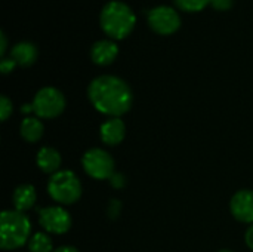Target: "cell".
<instances>
[{
	"instance_id": "6da1fadb",
	"label": "cell",
	"mask_w": 253,
	"mask_h": 252,
	"mask_svg": "<svg viewBox=\"0 0 253 252\" xmlns=\"http://www.w3.org/2000/svg\"><path fill=\"white\" fill-rule=\"evenodd\" d=\"M87 97L99 113L110 117L126 114L133 101L130 86L123 79L111 74L95 77L87 86Z\"/></svg>"
},
{
	"instance_id": "7a4b0ae2",
	"label": "cell",
	"mask_w": 253,
	"mask_h": 252,
	"mask_svg": "<svg viewBox=\"0 0 253 252\" xmlns=\"http://www.w3.org/2000/svg\"><path fill=\"white\" fill-rule=\"evenodd\" d=\"M99 25L111 40H122L133 31L136 15L125 1L111 0L99 13Z\"/></svg>"
},
{
	"instance_id": "3957f363",
	"label": "cell",
	"mask_w": 253,
	"mask_h": 252,
	"mask_svg": "<svg viewBox=\"0 0 253 252\" xmlns=\"http://www.w3.org/2000/svg\"><path fill=\"white\" fill-rule=\"evenodd\" d=\"M31 223L24 212L6 209L0 215V248L3 251H15L30 241Z\"/></svg>"
},
{
	"instance_id": "277c9868",
	"label": "cell",
	"mask_w": 253,
	"mask_h": 252,
	"mask_svg": "<svg viewBox=\"0 0 253 252\" xmlns=\"http://www.w3.org/2000/svg\"><path fill=\"white\" fill-rule=\"evenodd\" d=\"M47 193L55 202L71 205L82 198V183L73 171L62 169L50 177L47 183Z\"/></svg>"
},
{
	"instance_id": "5b68a950",
	"label": "cell",
	"mask_w": 253,
	"mask_h": 252,
	"mask_svg": "<svg viewBox=\"0 0 253 252\" xmlns=\"http://www.w3.org/2000/svg\"><path fill=\"white\" fill-rule=\"evenodd\" d=\"M31 107H33V113L37 117L55 119L64 111L65 98L59 89H56L53 86H46V88H42L34 95Z\"/></svg>"
},
{
	"instance_id": "8992f818",
	"label": "cell",
	"mask_w": 253,
	"mask_h": 252,
	"mask_svg": "<svg viewBox=\"0 0 253 252\" xmlns=\"http://www.w3.org/2000/svg\"><path fill=\"white\" fill-rule=\"evenodd\" d=\"M82 165L84 172L93 180H110L114 174V159L104 149H89L83 157Z\"/></svg>"
},
{
	"instance_id": "52a82bcc",
	"label": "cell",
	"mask_w": 253,
	"mask_h": 252,
	"mask_svg": "<svg viewBox=\"0 0 253 252\" xmlns=\"http://www.w3.org/2000/svg\"><path fill=\"white\" fill-rule=\"evenodd\" d=\"M148 25L150 28L162 36H170L181 27V16L176 9L170 6H156L148 12Z\"/></svg>"
},
{
	"instance_id": "ba28073f",
	"label": "cell",
	"mask_w": 253,
	"mask_h": 252,
	"mask_svg": "<svg viewBox=\"0 0 253 252\" xmlns=\"http://www.w3.org/2000/svg\"><path fill=\"white\" fill-rule=\"evenodd\" d=\"M39 223L53 235H64L71 229V215L62 206H47L39 209Z\"/></svg>"
},
{
	"instance_id": "9c48e42d",
	"label": "cell",
	"mask_w": 253,
	"mask_h": 252,
	"mask_svg": "<svg viewBox=\"0 0 253 252\" xmlns=\"http://www.w3.org/2000/svg\"><path fill=\"white\" fill-rule=\"evenodd\" d=\"M233 217L245 224H253V190L237 192L230 202Z\"/></svg>"
},
{
	"instance_id": "30bf717a",
	"label": "cell",
	"mask_w": 253,
	"mask_h": 252,
	"mask_svg": "<svg viewBox=\"0 0 253 252\" xmlns=\"http://www.w3.org/2000/svg\"><path fill=\"white\" fill-rule=\"evenodd\" d=\"M119 55V46L111 39H102L92 45L90 48V59L101 67L110 65Z\"/></svg>"
},
{
	"instance_id": "8fae6325",
	"label": "cell",
	"mask_w": 253,
	"mask_h": 252,
	"mask_svg": "<svg viewBox=\"0 0 253 252\" xmlns=\"http://www.w3.org/2000/svg\"><path fill=\"white\" fill-rule=\"evenodd\" d=\"M101 140L107 146H117L125 140L126 126L120 117H111L101 125Z\"/></svg>"
},
{
	"instance_id": "7c38bea8",
	"label": "cell",
	"mask_w": 253,
	"mask_h": 252,
	"mask_svg": "<svg viewBox=\"0 0 253 252\" xmlns=\"http://www.w3.org/2000/svg\"><path fill=\"white\" fill-rule=\"evenodd\" d=\"M36 162H37V166L40 168L42 172L44 174H56L58 171H61V163H62V159H61V154L56 149L53 147H42L37 153V157H36Z\"/></svg>"
},
{
	"instance_id": "4fadbf2b",
	"label": "cell",
	"mask_w": 253,
	"mask_h": 252,
	"mask_svg": "<svg viewBox=\"0 0 253 252\" xmlns=\"http://www.w3.org/2000/svg\"><path fill=\"white\" fill-rule=\"evenodd\" d=\"M39 55L37 46L33 42H19L10 50V58L19 67H30L36 62Z\"/></svg>"
},
{
	"instance_id": "5bb4252c",
	"label": "cell",
	"mask_w": 253,
	"mask_h": 252,
	"mask_svg": "<svg viewBox=\"0 0 253 252\" xmlns=\"http://www.w3.org/2000/svg\"><path fill=\"white\" fill-rule=\"evenodd\" d=\"M36 199H37L36 189L31 184L18 186L13 192V196H12L13 206L19 212H25V211L31 209L36 203Z\"/></svg>"
},
{
	"instance_id": "9a60e30c",
	"label": "cell",
	"mask_w": 253,
	"mask_h": 252,
	"mask_svg": "<svg viewBox=\"0 0 253 252\" xmlns=\"http://www.w3.org/2000/svg\"><path fill=\"white\" fill-rule=\"evenodd\" d=\"M44 132L43 123L37 117H25L19 125V134L27 143H37Z\"/></svg>"
},
{
	"instance_id": "2e32d148",
	"label": "cell",
	"mask_w": 253,
	"mask_h": 252,
	"mask_svg": "<svg viewBox=\"0 0 253 252\" xmlns=\"http://www.w3.org/2000/svg\"><path fill=\"white\" fill-rule=\"evenodd\" d=\"M28 251L30 252H53V244L47 233L39 232L34 233L28 241Z\"/></svg>"
},
{
	"instance_id": "e0dca14e",
	"label": "cell",
	"mask_w": 253,
	"mask_h": 252,
	"mask_svg": "<svg viewBox=\"0 0 253 252\" xmlns=\"http://www.w3.org/2000/svg\"><path fill=\"white\" fill-rule=\"evenodd\" d=\"M175 4L185 12H200L211 4V0H175Z\"/></svg>"
},
{
	"instance_id": "ac0fdd59",
	"label": "cell",
	"mask_w": 253,
	"mask_h": 252,
	"mask_svg": "<svg viewBox=\"0 0 253 252\" xmlns=\"http://www.w3.org/2000/svg\"><path fill=\"white\" fill-rule=\"evenodd\" d=\"M12 110H13L12 101L6 95H1L0 97V119H1V122L7 120V117L12 114Z\"/></svg>"
},
{
	"instance_id": "d6986e66",
	"label": "cell",
	"mask_w": 253,
	"mask_h": 252,
	"mask_svg": "<svg viewBox=\"0 0 253 252\" xmlns=\"http://www.w3.org/2000/svg\"><path fill=\"white\" fill-rule=\"evenodd\" d=\"M211 6L216 10H230L234 6V0H211Z\"/></svg>"
},
{
	"instance_id": "ffe728a7",
	"label": "cell",
	"mask_w": 253,
	"mask_h": 252,
	"mask_svg": "<svg viewBox=\"0 0 253 252\" xmlns=\"http://www.w3.org/2000/svg\"><path fill=\"white\" fill-rule=\"evenodd\" d=\"M16 67V62L9 56V58H1V62H0V71L3 74H9L13 68Z\"/></svg>"
},
{
	"instance_id": "44dd1931",
	"label": "cell",
	"mask_w": 253,
	"mask_h": 252,
	"mask_svg": "<svg viewBox=\"0 0 253 252\" xmlns=\"http://www.w3.org/2000/svg\"><path fill=\"white\" fill-rule=\"evenodd\" d=\"M110 183H111V186H113L114 189H123V187H125V184H126V178H125V175H123V174H117V172H114V174H113V177L110 178Z\"/></svg>"
},
{
	"instance_id": "7402d4cb",
	"label": "cell",
	"mask_w": 253,
	"mask_h": 252,
	"mask_svg": "<svg viewBox=\"0 0 253 252\" xmlns=\"http://www.w3.org/2000/svg\"><path fill=\"white\" fill-rule=\"evenodd\" d=\"M6 49H7V37H6L4 31H1L0 33V56L1 58H4Z\"/></svg>"
},
{
	"instance_id": "603a6c76",
	"label": "cell",
	"mask_w": 253,
	"mask_h": 252,
	"mask_svg": "<svg viewBox=\"0 0 253 252\" xmlns=\"http://www.w3.org/2000/svg\"><path fill=\"white\" fill-rule=\"evenodd\" d=\"M245 242H246V245L253 251V224L249 226V229L245 233Z\"/></svg>"
},
{
	"instance_id": "cb8c5ba5",
	"label": "cell",
	"mask_w": 253,
	"mask_h": 252,
	"mask_svg": "<svg viewBox=\"0 0 253 252\" xmlns=\"http://www.w3.org/2000/svg\"><path fill=\"white\" fill-rule=\"evenodd\" d=\"M53 252H79L74 247H59L56 250H53Z\"/></svg>"
},
{
	"instance_id": "d4e9b609",
	"label": "cell",
	"mask_w": 253,
	"mask_h": 252,
	"mask_svg": "<svg viewBox=\"0 0 253 252\" xmlns=\"http://www.w3.org/2000/svg\"><path fill=\"white\" fill-rule=\"evenodd\" d=\"M219 252H233V251H230V250H221Z\"/></svg>"
}]
</instances>
